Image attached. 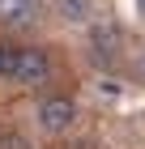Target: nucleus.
I'll return each mask as SVG.
<instances>
[{
  "label": "nucleus",
  "instance_id": "nucleus-1",
  "mask_svg": "<svg viewBox=\"0 0 145 149\" xmlns=\"http://www.w3.org/2000/svg\"><path fill=\"white\" fill-rule=\"evenodd\" d=\"M73 124H77V102H73V98L51 94V98L39 102V128H43L47 136H60V132H68Z\"/></svg>",
  "mask_w": 145,
  "mask_h": 149
},
{
  "label": "nucleus",
  "instance_id": "nucleus-2",
  "mask_svg": "<svg viewBox=\"0 0 145 149\" xmlns=\"http://www.w3.org/2000/svg\"><path fill=\"white\" fill-rule=\"evenodd\" d=\"M47 77H51V60H47V51L22 47V60H17L13 81H17V85H47Z\"/></svg>",
  "mask_w": 145,
  "mask_h": 149
},
{
  "label": "nucleus",
  "instance_id": "nucleus-3",
  "mask_svg": "<svg viewBox=\"0 0 145 149\" xmlns=\"http://www.w3.org/2000/svg\"><path fill=\"white\" fill-rule=\"evenodd\" d=\"M124 51V38L115 26H90V56L94 64H115V56Z\"/></svg>",
  "mask_w": 145,
  "mask_h": 149
},
{
  "label": "nucleus",
  "instance_id": "nucleus-4",
  "mask_svg": "<svg viewBox=\"0 0 145 149\" xmlns=\"http://www.w3.org/2000/svg\"><path fill=\"white\" fill-rule=\"evenodd\" d=\"M39 9H43V0H0V22L30 26V22H39Z\"/></svg>",
  "mask_w": 145,
  "mask_h": 149
},
{
  "label": "nucleus",
  "instance_id": "nucleus-5",
  "mask_svg": "<svg viewBox=\"0 0 145 149\" xmlns=\"http://www.w3.org/2000/svg\"><path fill=\"white\" fill-rule=\"evenodd\" d=\"M56 9H60V17H64V22L81 26V22H90V17H94V0H56Z\"/></svg>",
  "mask_w": 145,
  "mask_h": 149
},
{
  "label": "nucleus",
  "instance_id": "nucleus-6",
  "mask_svg": "<svg viewBox=\"0 0 145 149\" xmlns=\"http://www.w3.org/2000/svg\"><path fill=\"white\" fill-rule=\"evenodd\" d=\"M17 60H22V47L0 43V77H4V81H13V72H17Z\"/></svg>",
  "mask_w": 145,
  "mask_h": 149
},
{
  "label": "nucleus",
  "instance_id": "nucleus-7",
  "mask_svg": "<svg viewBox=\"0 0 145 149\" xmlns=\"http://www.w3.org/2000/svg\"><path fill=\"white\" fill-rule=\"evenodd\" d=\"M0 149H34L22 132H13V128H0Z\"/></svg>",
  "mask_w": 145,
  "mask_h": 149
},
{
  "label": "nucleus",
  "instance_id": "nucleus-8",
  "mask_svg": "<svg viewBox=\"0 0 145 149\" xmlns=\"http://www.w3.org/2000/svg\"><path fill=\"white\" fill-rule=\"evenodd\" d=\"M132 4H137V17L145 22V0H132Z\"/></svg>",
  "mask_w": 145,
  "mask_h": 149
}]
</instances>
